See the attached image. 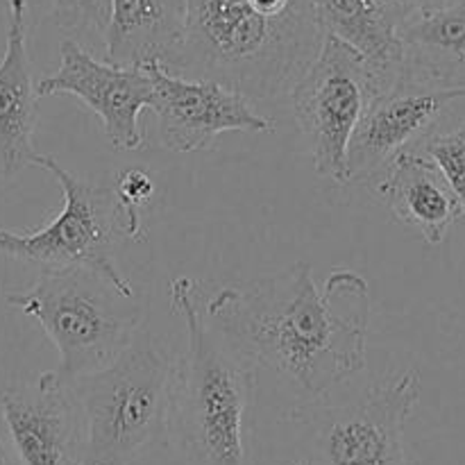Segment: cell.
<instances>
[{
  "label": "cell",
  "instance_id": "4fadbf2b",
  "mask_svg": "<svg viewBox=\"0 0 465 465\" xmlns=\"http://www.w3.org/2000/svg\"><path fill=\"white\" fill-rule=\"evenodd\" d=\"M7 44L0 59V171L16 177L35 159L39 94L27 53V0H7Z\"/></svg>",
  "mask_w": 465,
  "mask_h": 465
},
{
  "label": "cell",
  "instance_id": "7c38bea8",
  "mask_svg": "<svg viewBox=\"0 0 465 465\" xmlns=\"http://www.w3.org/2000/svg\"><path fill=\"white\" fill-rule=\"evenodd\" d=\"M0 445L12 465H82L84 431L71 389L48 372L35 386L0 389Z\"/></svg>",
  "mask_w": 465,
  "mask_h": 465
},
{
  "label": "cell",
  "instance_id": "30bf717a",
  "mask_svg": "<svg viewBox=\"0 0 465 465\" xmlns=\"http://www.w3.org/2000/svg\"><path fill=\"white\" fill-rule=\"evenodd\" d=\"M153 84L150 109L157 116L159 139L173 153H198L216 145L223 132H275V121L254 103L216 82L186 80L163 64H143Z\"/></svg>",
  "mask_w": 465,
  "mask_h": 465
},
{
  "label": "cell",
  "instance_id": "e0dca14e",
  "mask_svg": "<svg viewBox=\"0 0 465 465\" xmlns=\"http://www.w3.org/2000/svg\"><path fill=\"white\" fill-rule=\"evenodd\" d=\"M322 36L339 39L384 68L404 64L398 30L375 0H312Z\"/></svg>",
  "mask_w": 465,
  "mask_h": 465
},
{
  "label": "cell",
  "instance_id": "ac0fdd59",
  "mask_svg": "<svg viewBox=\"0 0 465 465\" xmlns=\"http://www.w3.org/2000/svg\"><path fill=\"white\" fill-rule=\"evenodd\" d=\"M114 200H116L118 216H121L123 236L132 241L143 239L141 227V209L150 203L154 193L153 177L141 168H125L116 175V184L112 186Z\"/></svg>",
  "mask_w": 465,
  "mask_h": 465
},
{
  "label": "cell",
  "instance_id": "5b68a950",
  "mask_svg": "<svg viewBox=\"0 0 465 465\" xmlns=\"http://www.w3.org/2000/svg\"><path fill=\"white\" fill-rule=\"evenodd\" d=\"M173 361L150 331L103 371L71 384L82 416V465H132L166 434Z\"/></svg>",
  "mask_w": 465,
  "mask_h": 465
},
{
  "label": "cell",
  "instance_id": "6da1fadb",
  "mask_svg": "<svg viewBox=\"0 0 465 465\" xmlns=\"http://www.w3.org/2000/svg\"><path fill=\"white\" fill-rule=\"evenodd\" d=\"M207 321L254 366L289 380L309 400L366 368L371 295L350 268L318 284L312 263L227 284L204 307Z\"/></svg>",
  "mask_w": 465,
  "mask_h": 465
},
{
  "label": "cell",
  "instance_id": "ba28073f",
  "mask_svg": "<svg viewBox=\"0 0 465 465\" xmlns=\"http://www.w3.org/2000/svg\"><path fill=\"white\" fill-rule=\"evenodd\" d=\"M418 400L420 372L407 371L361 400L295 409L289 420L312 427L307 454L295 465H418L404 439Z\"/></svg>",
  "mask_w": 465,
  "mask_h": 465
},
{
  "label": "cell",
  "instance_id": "52a82bcc",
  "mask_svg": "<svg viewBox=\"0 0 465 465\" xmlns=\"http://www.w3.org/2000/svg\"><path fill=\"white\" fill-rule=\"evenodd\" d=\"M402 66H377L339 39H322L316 59L289 94L318 175L348 184L350 139L368 103L398 77Z\"/></svg>",
  "mask_w": 465,
  "mask_h": 465
},
{
  "label": "cell",
  "instance_id": "ffe728a7",
  "mask_svg": "<svg viewBox=\"0 0 465 465\" xmlns=\"http://www.w3.org/2000/svg\"><path fill=\"white\" fill-rule=\"evenodd\" d=\"M59 30L73 36L103 35L107 21V0H50Z\"/></svg>",
  "mask_w": 465,
  "mask_h": 465
},
{
  "label": "cell",
  "instance_id": "277c9868",
  "mask_svg": "<svg viewBox=\"0 0 465 465\" xmlns=\"http://www.w3.org/2000/svg\"><path fill=\"white\" fill-rule=\"evenodd\" d=\"M7 304L53 341L59 366L45 372L64 389L116 361L141 331V307L86 268L41 272L27 291L9 293Z\"/></svg>",
  "mask_w": 465,
  "mask_h": 465
},
{
  "label": "cell",
  "instance_id": "9a60e30c",
  "mask_svg": "<svg viewBox=\"0 0 465 465\" xmlns=\"http://www.w3.org/2000/svg\"><path fill=\"white\" fill-rule=\"evenodd\" d=\"M186 0H107L104 62L116 66L166 64L184 36Z\"/></svg>",
  "mask_w": 465,
  "mask_h": 465
},
{
  "label": "cell",
  "instance_id": "5bb4252c",
  "mask_svg": "<svg viewBox=\"0 0 465 465\" xmlns=\"http://www.w3.org/2000/svg\"><path fill=\"white\" fill-rule=\"evenodd\" d=\"M375 193L384 200L395 221L420 232L431 245L443 243L450 227L463 218L457 195L425 154H400L380 177Z\"/></svg>",
  "mask_w": 465,
  "mask_h": 465
},
{
  "label": "cell",
  "instance_id": "3957f363",
  "mask_svg": "<svg viewBox=\"0 0 465 465\" xmlns=\"http://www.w3.org/2000/svg\"><path fill=\"white\" fill-rule=\"evenodd\" d=\"M168 293L186 330V350L171 372L168 440L193 465H248L257 366L207 321L191 277H175Z\"/></svg>",
  "mask_w": 465,
  "mask_h": 465
},
{
  "label": "cell",
  "instance_id": "8992f818",
  "mask_svg": "<svg viewBox=\"0 0 465 465\" xmlns=\"http://www.w3.org/2000/svg\"><path fill=\"white\" fill-rule=\"evenodd\" d=\"M30 166L57 180L64 207L39 230L0 227V257L35 266L41 272L86 268L109 282L123 298L134 300V286L114 259V241L123 239V230L112 189L77 177L53 154L36 153Z\"/></svg>",
  "mask_w": 465,
  "mask_h": 465
},
{
  "label": "cell",
  "instance_id": "d6986e66",
  "mask_svg": "<svg viewBox=\"0 0 465 465\" xmlns=\"http://www.w3.org/2000/svg\"><path fill=\"white\" fill-rule=\"evenodd\" d=\"M425 157L434 162L440 175L457 195L465 218V123L457 130L434 132L425 141Z\"/></svg>",
  "mask_w": 465,
  "mask_h": 465
},
{
  "label": "cell",
  "instance_id": "7402d4cb",
  "mask_svg": "<svg viewBox=\"0 0 465 465\" xmlns=\"http://www.w3.org/2000/svg\"><path fill=\"white\" fill-rule=\"evenodd\" d=\"M0 465H12V463H9V459H7V454H5V450H3V445H0Z\"/></svg>",
  "mask_w": 465,
  "mask_h": 465
},
{
  "label": "cell",
  "instance_id": "8fae6325",
  "mask_svg": "<svg viewBox=\"0 0 465 465\" xmlns=\"http://www.w3.org/2000/svg\"><path fill=\"white\" fill-rule=\"evenodd\" d=\"M59 68L36 82V94L75 95L103 121L104 134L116 153L145 145L139 116L153 100V84L143 66H116L95 59L80 41L64 39Z\"/></svg>",
  "mask_w": 465,
  "mask_h": 465
},
{
  "label": "cell",
  "instance_id": "44dd1931",
  "mask_svg": "<svg viewBox=\"0 0 465 465\" xmlns=\"http://www.w3.org/2000/svg\"><path fill=\"white\" fill-rule=\"evenodd\" d=\"M375 3L380 5L381 12L386 14V18H389L395 25V30H398L400 25L422 16V14L431 12V9L440 7V5L448 3V0H375Z\"/></svg>",
  "mask_w": 465,
  "mask_h": 465
},
{
  "label": "cell",
  "instance_id": "9c48e42d",
  "mask_svg": "<svg viewBox=\"0 0 465 465\" xmlns=\"http://www.w3.org/2000/svg\"><path fill=\"white\" fill-rule=\"evenodd\" d=\"M465 98L463 86H450L402 66L393 82L368 103L348 145V177L375 180L413 145L434 134L443 114Z\"/></svg>",
  "mask_w": 465,
  "mask_h": 465
},
{
  "label": "cell",
  "instance_id": "2e32d148",
  "mask_svg": "<svg viewBox=\"0 0 465 465\" xmlns=\"http://www.w3.org/2000/svg\"><path fill=\"white\" fill-rule=\"evenodd\" d=\"M404 66L450 86L465 89V0L440 7L398 27Z\"/></svg>",
  "mask_w": 465,
  "mask_h": 465
},
{
  "label": "cell",
  "instance_id": "7a4b0ae2",
  "mask_svg": "<svg viewBox=\"0 0 465 465\" xmlns=\"http://www.w3.org/2000/svg\"><path fill=\"white\" fill-rule=\"evenodd\" d=\"M322 39L312 0H186L184 36L163 66L275 100L298 84Z\"/></svg>",
  "mask_w": 465,
  "mask_h": 465
}]
</instances>
